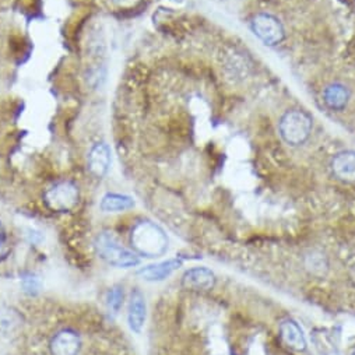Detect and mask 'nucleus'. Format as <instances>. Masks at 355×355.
<instances>
[{
	"mask_svg": "<svg viewBox=\"0 0 355 355\" xmlns=\"http://www.w3.org/2000/svg\"><path fill=\"white\" fill-rule=\"evenodd\" d=\"M132 246L144 257L162 256L168 249V236L164 230L151 221L139 223L132 231Z\"/></svg>",
	"mask_w": 355,
	"mask_h": 355,
	"instance_id": "f257e3e1",
	"label": "nucleus"
},
{
	"mask_svg": "<svg viewBox=\"0 0 355 355\" xmlns=\"http://www.w3.org/2000/svg\"><path fill=\"white\" fill-rule=\"evenodd\" d=\"M80 338L76 333L64 330L55 336L51 343L53 355H77L80 351Z\"/></svg>",
	"mask_w": 355,
	"mask_h": 355,
	"instance_id": "f8f14e48",
	"label": "nucleus"
},
{
	"mask_svg": "<svg viewBox=\"0 0 355 355\" xmlns=\"http://www.w3.org/2000/svg\"><path fill=\"white\" fill-rule=\"evenodd\" d=\"M182 284L188 290L209 291L216 284V276L211 270L206 268H195L184 275Z\"/></svg>",
	"mask_w": 355,
	"mask_h": 355,
	"instance_id": "0eeeda50",
	"label": "nucleus"
},
{
	"mask_svg": "<svg viewBox=\"0 0 355 355\" xmlns=\"http://www.w3.org/2000/svg\"><path fill=\"white\" fill-rule=\"evenodd\" d=\"M2 253H3V249H2V246H0V256H2Z\"/></svg>",
	"mask_w": 355,
	"mask_h": 355,
	"instance_id": "aec40b11",
	"label": "nucleus"
},
{
	"mask_svg": "<svg viewBox=\"0 0 355 355\" xmlns=\"http://www.w3.org/2000/svg\"><path fill=\"white\" fill-rule=\"evenodd\" d=\"M88 166L97 176L108 173L111 166V148L105 143H97L92 147L88 154Z\"/></svg>",
	"mask_w": 355,
	"mask_h": 355,
	"instance_id": "1a4fd4ad",
	"label": "nucleus"
},
{
	"mask_svg": "<svg viewBox=\"0 0 355 355\" xmlns=\"http://www.w3.org/2000/svg\"><path fill=\"white\" fill-rule=\"evenodd\" d=\"M146 318H147L146 298L139 290H135L130 297L129 312H128V322L132 331L141 333L146 323Z\"/></svg>",
	"mask_w": 355,
	"mask_h": 355,
	"instance_id": "6e6552de",
	"label": "nucleus"
},
{
	"mask_svg": "<svg viewBox=\"0 0 355 355\" xmlns=\"http://www.w3.org/2000/svg\"><path fill=\"white\" fill-rule=\"evenodd\" d=\"M21 284H23V290L30 294V295H35L41 291V280L40 277H37L35 275H26L21 279Z\"/></svg>",
	"mask_w": 355,
	"mask_h": 355,
	"instance_id": "dca6fc26",
	"label": "nucleus"
},
{
	"mask_svg": "<svg viewBox=\"0 0 355 355\" xmlns=\"http://www.w3.org/2000/svg\"><path fill=\"white\" fill-rule=\"evenodd\" d=\"M331 169L341 181H355V151H341L331 161Z\"/></svg>",
	"mask_w": 355,
	"mask_h": 355,
	"instance_id": "9d476101",
	"label": "nucleus"
},
{
	"mask_svg": "<svg viewBox=\"0 0 355 355\" xmlns=\"http://www.w3.org/2000/svg\"><path fill=\"white\" fill-rule=\"evenodd\" d=\"M107 308L110 311V313L116 315L123 304V288L121 287H112L108 293H107Z\"/></svg>",
	"mask_w": 355,
	"mask_h": 355,
	"instance_id": "2eb2a0df",
	"label": "nucleus"
},
{
	"mask_svg": "<svg viewBox=\"0 0 355 355\" xmlns=\"http://www.w3.org/2000/svg\"><path fill=\"white\" fill-rule=\"evenodd\" d=\"M96 249L107 263L116 266V268L129 269L140 263L139 256L122 246V243L112 232L100 234L96 239Z\"/></svg>",
	"mask_w": 355,
	"mask_h": 355,
	"instance_id": "f03ea898",
	"label": "nucleus"
},
{
	"mask_svg": "<svg viewBox=\"0 0 355 355\" xmlns=\"http://www.w3.org/2000/svg\"><path fill=\"white\" fill-rule=\"evenodd\" d=\"M45 200L55 211H69L78 202V189L70 181H60L46 192Z\"/></svg>",
	"mask_w": 355,
	"mask_h": 355,
	"instance_id": "20e7f679",
	"label": "nucleus"
},
{
	"mask_svg": "<svg viewBox=\"0 0 355 355\" xmlns=\"http://www.w3.org/2000/svg\"><path fill=\"white\" fill-rule=\"evenodd\" d=\"M312 119L304 111H290L280 121L282 137L291 146H300L309 137Z\"/></svg>",
	"mask_w": 355,
	"mask_h": 355,
	"instance_id": "7ed1b4c3",
	"label": "nucleus"
},
{
	"mask_svg": "<svg viewBox=\"0 0 355 355\" xmlns=\"http://www.w3.org/2000/svg\"><path fill=\"white\" fill-rule=\"evenodd\" d=\"M348 97L349 96H348L347 88L341 84L329 85L324 90V94H323L326 105L331 110H336V111H340L347 105Z\"/></svg>",
	"mask_w": 355,
	"mask_h": 355,
	"instance_id": "4468645a",
	"label": "nucleus"
},
{
	"mask_svg": "<svg viewBox=\"0 0 355 355\" xmlns=\"http://www.w3.org/2000/svg\"><path fill=\"white\" fill-rule=\"evenodd\" d=\"M182 266V260L181 259H168L155 264H150L146 266V268H141L139 270V276L150 283H155V282H164L165 279H168L175 270H178Z\"/></svg>",
	"mask_w": 355,
	"mask_h": 355,
	"instance_id": "423d86ee",
	"label": "nucleus"
},
{
	"mask_svg": "<svg viewBox=\"0 0 355 355\" xmlns=\"http://www.w3.org/2000/svg\"><path fill=\"white\" fill-rule=\"evenodd\" d=\"M19 323L16 313L8 312V313H0V329L2 330H12Z\"/></svg>",
	"mask_w": 355,
	"mask_h": 355,
	"instance_id": "f3484780",
	"label": "nucleus"
},
{
	"mask_svg": "<svg viewBox=\"0 0 355 355\" xmlns=\"http://www.w3.org/2000/svg\"><path fill=\"white\" fill-rule=\"evenodd\" d=\"M101 210L105 213H121L135 207V200L130 196L119 193H107L100 205Z\"/></svg>",
	"mask_w": 355,
	"mask_h": 355,
	"instance_id": "ddd939ff",
	"label": "nucleus"
},
{
	"mask_svg": "<svg viewBox=\"0 0 355 355\" xmlns=\"http://www.w3.org/2000/svg\"><path fill=\"white\" fill-rule=\"evenodd\" d=\"M139 0H112V3H115L119 8H130L135 6Z\"/></svg>",
	"mask_w": 355,
	"mask_h": 355,
	"instance_id": "a211bd4d",
	"label": "nucleus"
},
{
	"mask_svg": "<svg viewBox=\"0 0 355 355\" xmlns=\"http://www.w3.org/2000/svg\"><path fill=\"white\" fill-rule=\"evenodd\" d=\"M2 238H5V235H3V230H2V227H0V239Z\"/></svg>",
	"mask_w": 355,
	"mask_h": 355,
	"instance_id": "6ab92c4d",
	"label": "nucleus"
},
{
	"mask_svg": "<svg viewBox=\"0 0 355 355\" xmlns=\"http://www.w3.org/2000/svg\"><path fill=\"white\" fill-rule=\"evenodd\" d=\"M280 336L283 341L295 351H305L306 349V338L304 336L302 329L300 324L291 319L282 322L280 324Z\"/></svg>",
	"mask_w": 355,
	"mask_h": 355,
	"instance_id": "9b49d317",
	"label": "nucleus"
},
{
	"mask_svg": "<svg viewBox=\"0 0 355 355\" xmlns=\"http://www.w3.org/2000/svg\"><path fill=\"white\" fill-rule=\"evenodd\" d=\"M252 30L266 45H277L284 38V28L282 23L270 15H257L252 20Z\"/></svg>",
	"mask_w": 355,
	"mask_h": 355,
	"instance_id": "39448f33",
	"label": "nucleus"
}]
</instances>
